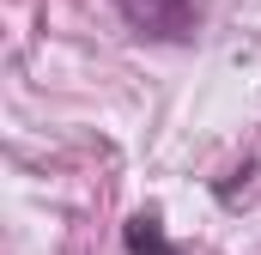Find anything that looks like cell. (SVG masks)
<instances>
[{
	"label": "cell",
	"mask_w": 261,
	"mask_h": 255,
	"mask_svg": "<svg viewBox=\"0 0 261 255\" xmlns=\"http://www.w3.org/2000/svg\"><path fill=\"white\" fill-rule=\"evenodd\" d=\"M122 249L128 255H182L170 243V231H164V213H134L122 225Z\"/></svg>",
	"instance_id": "7a4b0ae2"
},
{
	"label": "cell",
	"mask_w": 261,
	"mask_h": 255,
	"mask_svg": "<svg viewBox=\"0 0 261 255\" xmlns=\"http://www.w3.org/2000/svg\"><path fill=\"white\" fill-rule=\"evenodd\" d=\"M116 6L134 24V37H152V43H195L200 37L195 0H116Z\"/></svg>",
	"instance_id": "6da1fadb"
}]
</instances>
